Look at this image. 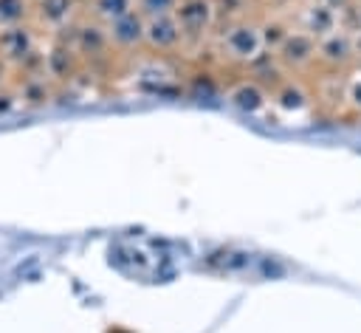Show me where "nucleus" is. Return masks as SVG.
I'll use <instances>...</instances> for the list:
<instances>
[{"mask_svg": "<svg viewBox=\"0 0 361 333\" xmlns=\"http://www.w3.org/2000/svg\"><path fill=\"white\" fill-rule=\"evenodd\" d=\"M226 99H228L231 107H237L240 113H248V116H257L271 104V93L257 79H237L226 90Z\"/></svg>", "mask_w": 361, "mask_h": 333, "instance_id": "obj_12", "label": "nucleus"}, {"mask_svg": "<svg viewBox=\"0 0 361 333\" xmlns=\"http://www.w3.org/2000/svg\"><path fill=\"white\" fill-rule=\"evenodd\" d=\"M316 65L330 73H347L355 65L347 28H336V31L324 34L322 40H316Z\"/></svg>", "mask_w": 361, "mask_h": 333, "instance_id": "obj_5", "label": "nucleus"}, {"mask_svg": "<svg viewBox=\"0 0 361 333\" xmlns=\"http://www.w3.org/2000/svg\"><path fill=\"white\" fill-rule=\"evenodd\" d=\"M31 3H37V0H31Z\"/></svg>", "mask_w": 361, "mask_h": 333, "instance_id": "obj_24", "label": "nucleus"}, {"mask_svg": "<svg viewBox=\"0 0 361 333\" xmlns=\"http://www.w3.org/2000/svg\"><path fill=\"white\" fill-rule=\"evenodd\" d=\"M186 45V37L175 20V14L144 17V48L152 54H178Z\"/></svg>", "mask_w": 361, "mask_h": 333, "instance_id": "obj_6", "label": "nucleus"}, {"mask_svg": "<svg viewBox=\"0 0 361 333\" xmlns=\"http://www.w3.org/2000/svg\"><path fill=\"white\" fill-rule=\"evenodd\" d=\"M34 3L31 0H0V28L20 25L31 17Z\"/></svg>", "mask_w": 361, "mask_h": 333, "instance_id": "obj_17", "label": "nucleus"}, {"mask_svg": "<svg viewBox=\"0 0 361 333\" xmlns=\"http://www.w3.org/2000/svg\"><path fill=\"white\" fill-rule=\"evenodd\" d=\"M175 20L186 37V42H200L203 37H209L220 20L214 0H180L175 8Z\"/></svg>", "mask_w": 361, "mask_h": 333, "instance_id": "obj_4", "label": "nucleus"}, {"mask_svg": "<svg viewBox=\"0 0 361 333\" xmlns=\"http://www.w3.org/2000/svg\"><path fill=\"white\" fill-rule=\"evenodd\" d=\"M217 45H220V54L228 62L245 65V68L265 51L262 34H259V23H254L248 17H240V20L226 23V28L217 37Z\"/></svg>", "mask_w": 361, "mask_h": 333, "instance_id": "obj_1", "label": "nucleus"}, {"mask_svg": "<svg viewBox=\"0 0 361 333\" xmlns=\"http://www.w3.org/2000/svg\"><path fill=\"white\" fill-rule=\"evenodd\" d=\"M11 73H14V71H11V65H8V62L0 56V87L8 82V76H11Z\"/></svg>", "mask_w": 361, "mask_h": 333, "instance_id": "obj_22", "label": "nucleus"}, {"mask_svg": "<svg viewBox=\"0 0 361 333\" xmlns=\"http://www.w3.org/2000/svg\"><path fill=\"white\" fill-rule=\"evenodd\" d=\"M85 8H87V17H93V20L107 25V23L124 17L127 11H133L135 0H87Z\"/></svg>", "mask_w": 361, "mask_h": 333, "instance_id": "obj_15", "label": "nucleus"}, {"mask_svg": "<svg viewBox=\"0 0 361 333\" xmlns=\"http://www.w3.org/2000/svg\"><path fill=\"white\" fill-rule=\"evenodd\" d=\"M276 62L285 73H307L316 65V37H310L302 28H293L285 34V40L274 51Z\"/></svg>", "mask_w": 361, "mask_h": 333, "instance_id": "obj_3", "label": "nucleus"}, {"mask_svg": "<svg viewBox=\"0 0 361 333\" xmlns=\"http://www.w3.org/2000/svg\"><path fill=\"white\" fill-rule=\"evenodd\" d=\"M271 104L288 116H296L313 104V93L299 82V79H282L271 90Z\"/></svg>", "mask_w": 361, "mask_h": 333, "instance_id": "obj_13", "label": "nucleus"}, {"mask_svg": "<svg viewBox=\"0 0 361 333\" xmlns=\"http://www.w3.org/2000/svg\"><path fill=\"white\" fill-rule=\"evenodd\" d=\"M39 45V37H37V28L34 25H8V28H0V56L11 65V71L28 56L34 54Z\"/></svg>", "mask_w": 361, "mask_h": 333, "instance_id": "obj_9", "label": "nucleus"}, {"mask_svg": "<svg viewBox=\"0 0 361 333\" xmlns=\"http://www.w3.org/2000/svg\"><path fill=\"white\" fill-rule=\"evenodd\" d=\"M350 42H353V56H355V65H361V25L350 31Z\"/></svg>", "mask_w": 361, "mask_h": 333, "instance_id": "obj_21", "label": "nucleus"}, {"mask_svg": "<svg viewBox=\"0 0 361 333\" xmlns=\"http://www.w3.org/2000/svg\"><path fill=\"white\" fill-rule=\"evenodd\" d=\"M296 28L322 40L324 34L341 28V11L333 8L327 0H302L296 11Z\"/></svg>", "mask_w": 361, "mask_h": 333, "instance_id": "obj_7", "label": "nucleus"}, {"mask_svg": "<svg viewBox=\"0 0 361 333\" xmlns=\"http://www.w3.org/2000/svg\"><path fill=\"white\" fill-rule=\"evenodd\" d=\"M288 31H290V25H288L285 20H279V17H271V20L259 23V34H262V45H265V51H276V45L285 40Z\"/></svg>", "mask_w": 361, "mask_h": 333, "instance_id": "obj_18", "label": "nucleus"}, {"mask_svg": "<svg viewBox=\"0 0 361 333\" xmlns=\"http://www.w3.org/2000/svg\"><path fill=\"white\" fill-rule=\"evenodd\" d=\"M79 68H82V59H79V54L73 51V45L68 40H54L42 51V73L54 85L71 82L73 76H79Z\"/></svg>", "mask_w": 361, "mask_h": 333, "instance_id": "obj_8", "label": "nucleus"}, {"mask_svg": "<svg viewBox=\"0 0 361 333\" xmlns=\"http://www.w3.org/2000/svg\"><path fill=\"white\" fill-rule=\"evenodd\" d=\"M358 25H361V6H358Z\"/></svg>", "mask_w": 361, "mask_h": 333, "instance_id": "obj_23", "label": "nucleus"}, {"mask_svg": "<svg viewBox=\"0 0 361 333\" xmlns=\"http://www.w3.org/2000/svg\"><path fill=\"white\" fill-rule=\"evenodd\" d=\"M107 37L116 54H133L135 48H144V17L135 8L127 11L124 17L107 23Z\"/></svg>", "mask_w": 361, "mask_h": 333, "instance_id": "obj_11", "label": "nucleus"}, {"mask_svg": "<svg viewBox=\"0 0 361 333\" xmlns=\"http://www.w3.org/2000/svg\"><path fill=\"white\" fill-rule=\"evenodd\" d=\"M65 31H71V45H73V51L79 54L82 62L107 59V56L113 54L110 37H107V25L99 23V20H93V17L76 20V23L68 25Z\"/></svg>", "mask_w": 361, "mask_h": 333, "instance_id": "obj_2", "label": "nucleus"}, {"mask_svg": "<svg viewBox=\"0 0 361 333\" xmlns=\"http://www.w3.org/2000/svg\"><path fill=\"white\" fill-rule=\"evenodd\" d=\"M344 110L361 119V65L344 73Z\"/></svg>", "mask_w": 361, "mask_h": 333, "instance_id": "obj_16", "label": "nucleus"}, {"mask_svg": "<svg viewBox=\"0 0 361 333\" xmlns=\"http://www.w3.org/2000/svg\"><path fill=\"white\" fill-rule=\"evenodd\" d=\"M14 107H20L17 90H8V87H3V90H0V116H8Z\"/></svg>", "mask_w": 361, "mask_h": 333, "instance_id": "obj_20", "label": "nucleus"}, {"mask_svg": "<svg viewBox=\"0 0 361 333\" xmlns=\"http://www.w3.org/2000/svg\"><path fill=\"white\" fill-rule=\"evenodd\" d=\"M79 8H82L79 0H37L31 17L37 20L39 28H45V31H51V34H59V31H65L68 25L76 23Z\"/></svg>", "mask_w": 361, "mask_h": 333, "instance_id": "obj_10", "label": "nucleus"}, {"mask_svg": "<svg viewBox=\"0 0 361 333\" xmlns=\"http://www.w3.org/2000/svg\"><path fill=\"white\" fill-rule=\"evenodd\" d=\"M180 0H135V11L141 17H164V14H175Z\"/></svg>", "mask_w": 361, "mask_h": 333, "instance_id": "obj_19", "label": "nucleus"}, {"mask_svg": "<svg viewBox=\"0 0 361 333\" xmlns=\"http://www.w3.org/2000/svg\"><path fill=\"white\" fill-rule=\"evenodd\" d=\"M17 99L23 107H45L54 99V82L45 73L23 76L17 85Z\"/></svg>", "mask_w": 361, "mask_h": 333, "instance_id": "obj_14", "label": "nucleus"}]
</instances>
